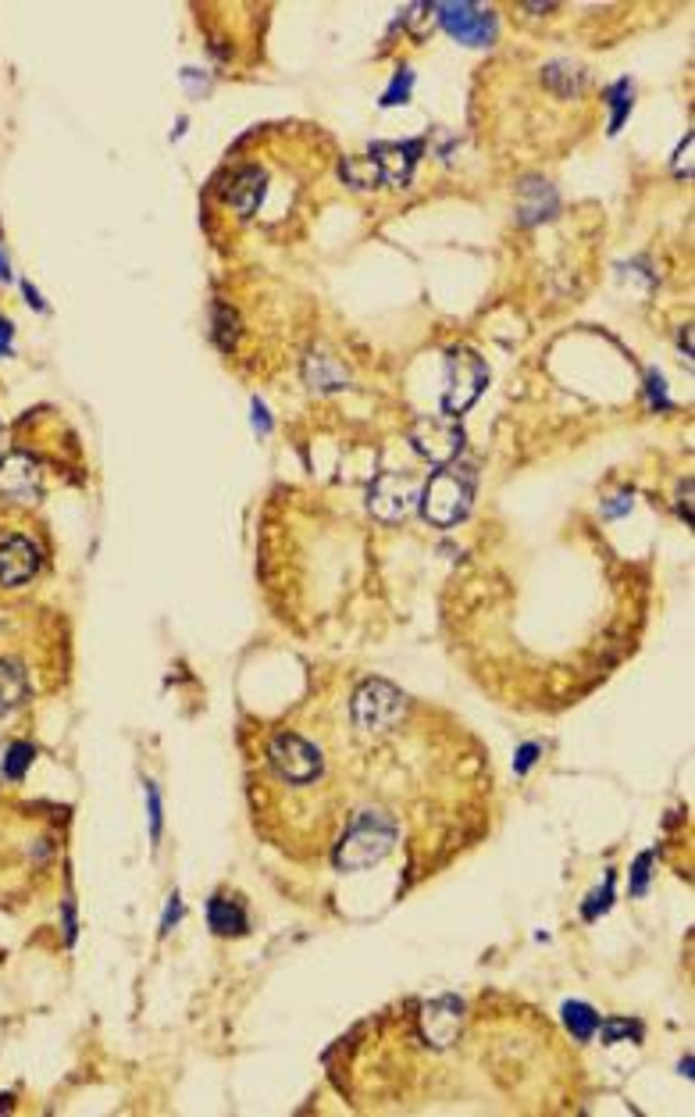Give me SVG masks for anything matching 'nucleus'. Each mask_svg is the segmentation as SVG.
I'll return each mask as SVG.
<instances>
[{"mask_svg": "<svg viewBox=\"0 0 695 1117\" xmlns=\"http://www.w3.org/2000/svg\"><path fill=\"white\" fill-rule=\"evenodd\" d=\"M396 839H400L396 818H390L385 810H364L346 825L343 839L335 842L332 860H335L339 871L375 868L378 860H385V854L396 847Z\"/></svg>", "mask_w": 695, "mask_h": 1117, "instance_id": "obj_1", "label": "nucleus"}, {"mask_svg": "<svg viewBox=\"0 0 695 1117\" xmlns=\"http://www.w3.org/2000/svg\"><path fill=\"white\" fill-rule=\"evenodd\" d=\"M475 500V468L467 465H443L428 483L422 486V510L432 525H457Z\"/></svg>", "mask_w": 695, "mask_h": 1117, "instance_id": "obj_2", "label": "nucleus"}, {"mask_svg": "<svg viewBox=\"0 0 695 1117\" xmlns=\"http://www.w3.org/2000/svg\"><path fill=\"white\" fill-rule=\"evenodd\" d=\"M350 714H353L357 732H364V736H382V732H390L403 722V714H407V696L385 679H364L350 700Z\"/></svg>", "mask_w": 695, "mask_h": 1117, "instance_id": "obj_3", "label": "nucleus"}, {"mask_svg": "<svg viewBox=\"0 0 695 1117\" xmlns=\"http://www.w3.org/2000/svg\"><path fill=\"white\" fill-rule=\"evenodd\" d=\"M485 382H489V372H485V361L478 354H471V350H454V354L446 358V393H443V411L454 418V414H464L467 407H471L481 390H485Z\"/></svg>", "mask_w": 695, "mask_h": 1117, "instance_id": "obj_4", "label": "nucleus"}, {"mask_svg": "<svg viewBox=\"0 0 695 1117\" xmlns=\"http://www.w3.org/2000/svg\"><path fill=\"white\" fill-rule=\"evenodd\" d=\"M268 764L293 786H307L321 775V749L297 736V732H274L268 743Z\"/></svg>", "mask_w": 695, "mask_h": 1117, "instance_id": "obj_5", "label": "nucleus"}, {"mask_svg": "<svg viewBox=\"0 0 695 1117\" xmlns=\"http://www.w3.org/2000/svg\"><path fill=\"white\" fill-rule=\"evenodd\" d=\"M411 443L432 465H449L464 451V428L449 414H432V418H417L411 425Z\"/></svg>", "mask_w": 695, "mask_h": 1117, "instance_id": "obj_6", "label": "nucleus"}, {"mask_svg": "<svg viewBox=\"0 0 695 1117\" xmlns=\"http://www.w3.org/2000/svg\"><path fill=\"white\" fill-rule=\"evenodd\" d=\"M417 497H422V483L411 475H378L371 483L367 493V507L371 515L382 518V521H403L414 510Z\"/></svg>", "mask_w": 695, "mask_h": 1117, "instance_id": "obj_7", "label": "nucleus"}, {"mask_svg": "<svg viewBox=\"0 0 695 1117\" xmlns=\"http://www.w3.org/2000/svg\"><path fill=\"white\" fill-rule=\"evenodd\" d=\"M435 11H439L446 33L467 46H485L496 37V19L478 4H439Z\"/></svg>", "mask_w": 695, "mask_h": 1117, "instance_id": "obj_8", "label": "nucleus"}, {"mask_svg": "<svg viewBox=\"0 0 695 1117\" xmlns=\"http://www.w3.org/2000/svg\"><path fill=\"white\" fill-rule=\"evenodd\" d=\"M422 1035L428 1040V1046L435 1049H449L457 1043V1035L464 1028V1003L457 996H439V1000H428L422 1007Z\"/></svg>", "mask_w": 695, "mask_h": 1117, "instance_id": "obj_9", "label": "nucleus"}, {"mask_svg": "<svg viewBox=\"0 0 695 1117\" xmlns=\"http://www.w3.org/2000/svg\"><path fill=\"white\" fill-rule=\"evenodd\" d=\"M40 571V550L37 542L11 532L0 539V586L4 589H19L25 582L37 579Z\"/></svg>", "mask_w": 695, "mask_h": 1117, "instance_id": "obj_10", "label": "nucleus"}, {"mask_svg": "<svg viewBox=\"0 0 695 1117\" xmlns=\"http://www.w3.org/2000/svg\"><path fill=\"white\" fill-rule=\"evenodd\" d=\"M40 468L25 454H8L0 461V493L14 504H37L40 500Z\"/></svg>", "mask_w": 695, "mask_h": 1117, "instance_id": "obj_11", "label": "nucleus"}, {"mask_svg": "<svg viewBox=\"0 0 695 1117\" xmlns=\"http://www.w3.org/2000/svg\"><path fill=\"white\" fill-rule=\"evenodd\" d=\"M29 700V672L22 661L0 658V717L22 711Z\"/></svg>", "mask_w": 695, "mask_h": 1117, "instance_id": "obj_12", "label": "nucleus"}, {"mask_svg": "<svg viewBox=\"0 0 695 1117\" xmlns=\"http://www.w3.org/2000/svg\"><path fill=\"white\" fill-rule=\"evenodd\" d=\"M264 197V172L261 168H239L229 183V204L242 218H250L257 211V204Z\"/></svg>", "mask_w": 695, "mask_h": 1117, "instance_id": "obj_13", "label": "nucleus"}, {"mask_svg": "<svg viewBox=\"0 0 695 1117\" xmlns=\"http://www.w3.org/2000/svg\"><path fill=\"white\" fill-rule=\"evenodd\" d=\"M346 369L332 358H311L307 361V382L321 393H332V390H343L346 386Z\"/></svg>", "mask_w": 695, "mask_h": 1117, "instance_id": "obj_14", "label": "nucleus"}, {"mask_svg": "<svg viewBox=\"0 0 695 1117\" xmlns=\"http://www.w3.org/2000/svg\"><path fill=\"white\" fill-rule=\"evenodd\" d=\"M207 921H211V932H218V935H242L247 932V914L239 911V903H229V900H211V907H207Z\"/></svg>", "mask_w": 695, "mask_h": 1117, "instance_id": "obj_15", "label": "nucleus"}, {"mask_svg": "<svg viewBox=\"0 0 695 1117\" xmlns=\"http://www.w3.org/2000/svg\"><path fill=\"white\" fill-rule=\"evenodd\" d=\"M563 1025H568V1032L574 1035L578 1043H589L592 1040V1032L600 1028V1017H595L592 1007H585V1003H563Z\"/></svg>", "mask_w": 695, "mask_h": 1117, "instance_id": "obj_16", "label": "nucleus"}, {"mask_svg": "<svg viewBox=\"0 0 695 1117\" xmlns=\"http://www.w3.org/2000/svg\"><path fill=\"white\" fill-rule=\"evenodd\" d=\"M343 179L353 189H371L382 179V168L375 165V157H350V162L343 165Z\"/></svg>", "mask_w": 695, "mask_h": 1117, "instance_id": "obj_17", "label": "nucleus"}, {"mask_svg": "<svg viewBox=\"0 0 695 1117\" xmlns=\"http://www.w3.org/2000/svg\"><path fill=\"white\" fill-rule=\"evenodd\" d=\"M29 764H32V746L29 743H14L8 749V764H4V772L8 778H22L29 772Z\"/></svg>", "mask_w": 695, "mask_h": 1117, "instance_id": "obj_18", "label": "nucleus"}, {"mask_svg": "<svg viewBox=\"0 0 695 1117\" xmlns=\"http://www.w3.org/2000/svg\"><path fill=\"white\" fill-rule=\"evenodd\" d=\"M624 1035H632V1040H639V1025H632V1021H606V1028H603V1040L606 1043H618L624 1040Z\"/></svg>", "mask_w": 695, "mask_h": 1117, "instance_id": "obj_19", "label": "nucleus"}, {"mask_svg": "<svg viewBox=\"0 0 695 1117\" xmlns=\"http://www.w3.org/2000/svg\"><path fill=\"white\" fill-rule=\"evenodd\" d=\"M610 900H613V879H606V886H603V892H595V897L585 903V918H595V914H603L606 911V907H610Z\"/></svg>", "mask_w": 695, "mask_h": 1117, "instance_id": "obj_20", "label": "nucleus"}, {"mask_svg": "<svg viewBox=\"0 0 695 1117\" xmlns=\"http://www.w3.org/2000/svg\"><path fill=\"white\" fill-rule=\"evenodd\" d=\"M650 865H653V854H642L639 860H635V892H639V897H642V892H645V882H650Z\"/></svg>", "mask_w": 695, "mask_h": 1117, "instance_id": "obj_21", "label": "nucleus"}, {"mask_svg": "<svg viewBox=\"0 0 695 1117\" xmlns=\"http://www.w3.org/2000/svg\"><path fill=\"white\" fill-rule=\"evenodd\" d=\"M147 804H151V832L157 839V832H160V796H157L154 786H147Z\"/></svg>", "mask_w": 695, "mask_h": 1117, "instance_id": "obj_22", "label": "nucleus"}, {"mask_svg": "<svg viewBox=\"0 0 695 1117\" xmlns=\"http://www.w3.org/2000/svg\"><path fill=\"white\" fill-rule=\"evenodd\" d=\"M536 754H539V746H525V749H521V757H517V772L525 775V772L531 768V761H536Z\"/></svg>", "mask_w": 695, "mask_h": 1117, "instance_id": "obj_23", "label": "nucleus"}, {"mask_svg": "<svg viewBox=\"0 0 695 1117\" xmlns=\"http://www.w3.org/2000/svg\"><path fill=\"white\" fill-rule=\"evenodd\" d=\"M168 903H172V907H168V914H165V924H160V929H165V932H168V929H172V924H175V921H179V914H183V907H179V900H175V897H172Z\"/></svg>", "mask_w": 695, "mask_h": 1117, "instance_id": "obj_24", "label": "nucleus"}, {"mask_svg": "<svg viewBox=\"0 0 695 1117\" xmlns=\"http://www.w3.org/2000/svg\"><path fill=\"white\" fill-rule=\"evenodd\" d=\"M624 507H632V493H627V497H618V500H613V507H606V518L621 515Z\"/></svg>", "mask_w": 695, "mask_h": 1117, "instance_id": "obj_25", "label": "nucleus"}, {"mask_svg": "<svg viewBox=\"0 0 695 1117\" xmlns=\"http://www.w3.org/2000/svg\"><path fill=\"white\" fill-rule=\"evenodd\" d=\"M8 340H11V325L0 322V347H8Z\"/></svg>", "mask_w": 695, "mask_h": 1117, "instance_id": "obj_26", "label": "nucleus"}, {"mask_svg": "<svg viewBox=\"0 0 695 1117\" xmlns=\"http://www.w3.org/2000/svg\"><path fill=\"white\" fill-rule=\"evenodd\" d=\"M0 279H8V261H4V254H0Z\"/></svg>", "mask_w": 695, "mask_h": 1117, "instance_id": "obj_27", "label": "nucleus"}]
</instances>
